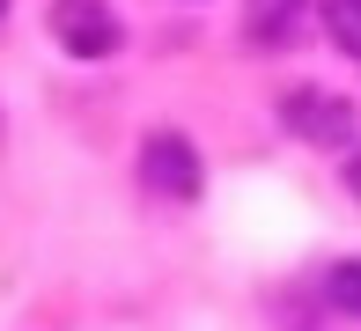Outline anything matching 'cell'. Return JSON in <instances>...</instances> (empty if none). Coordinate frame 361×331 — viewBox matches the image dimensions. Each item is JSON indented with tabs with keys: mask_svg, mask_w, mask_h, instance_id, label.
Instances as JSON below:
<instances>
[{
	"mask_svg": "<svg viewBox=\"0 0 361 331\" xmlns=\"http://www.w3.org/2000/svg\"><path fill=\"white\" fill-rule=\"evenodd\" d=\"M324 30H332L339 52L361 59V0H324Z\"/></svg>",
	"mask_w": 361,
	"mask_h": 331,
	"instance_id": "obj_6",
	"label": "cell"
},
{
	"mask_svg": "<svg viewBox=\"0 0 361 331\" xmlns=\"http://www.w3.org/2000/svg\"><path fill=\"white\" fill-rule=\"evenodd\" d=\"M324 302H332L339 317H361V258H339L332 273H324Z\"/></svg>",
	"mask_w": 361,
	"mask_h": 331,
	"instance_id": "obj_5",
	"label": "cell"
},
{
	"mask_svg": "<svg viewBox=\"0 0 361 331\" xmlns=\"http://www.w3.org/2000/svg\"><path fill=\"white\" fill-rule=\"evenodd\" d=\"M52 37H59V52H74V59H111L118 52V15H111V0H52Z\"/></svg>",
	"mask_w": 361,
	"mask_h": 331,
	"instance_id": "obj_1",
	"label": "cell"
},
{
	"mask_svg": "<svg viewBox=\"0 0 361 331\" xmlns=\"http://www.w3.org/2000/svg\"><path fill=\"white\" fill-rule=\"evenodd\" d=\"M295 23H302V0H243V30H251V44H288Z\"/></svg>",
	"mask_w": 361,
	"mask_h": 331,
	"instance_id": "obj_4",
	"label": "cell"
},
{
	"mask_svg": "<svg viewBox=\"0 0 361 331\" xmlns=\"http://www.w3.org/2000/svg\"><path fill=\"white\" fill-rule=\"evenodd\" d=\"M140 177H147L155 199H200V147H192L185 132H147Z\"/></svg>",
	"mask_w": 361,
	"mask_h": 331,
	"instance_id": "obj_2",
	"label": "cell"
},
{
	"mask_svg": "<svg viewBox=\"0 0 361 331\" xmlns=\"http://www.w3.org/2000/svg\"><path fill=\"white\" fill-rule=\"evenodd\" d=\"M0 15H8V0H0Z\"/></svg>",
	"mask_w": 361,
	"mask_h": 331,
	"instance_id": "obj_8",
	"label": "cell"
},
{
	"mask_svg": "<svg viewBox=\"0 0 361 331\" xmlns=\"http://www.w3.org/2000/svg\"><path fill=\"white\" fill-rule=\"evenodd\" d=\"M288 125L302 132V140H317V147L354 140V111L339 104V96H288Z\"/></svg>",
	"mask_w": 361,
	"mask_h": 331,
	"instance_id": "obj_3",
	"label": "cell"
},
{
	"mask_svg": "<svg viewBox=\"0 0 361 331\" xmlns=\"http://www.w3.org/2000/svg\"><path fill=\"white\" fill-rule=\"evenodd\" d=\"M347 192H354V199H361V155H354V162H347Z\"/></svg>",
	"mask_w": 361,
	"mask_h": 331,
	"instance_id": "obj_7",
	"label": "cell"
}]
</instances>
